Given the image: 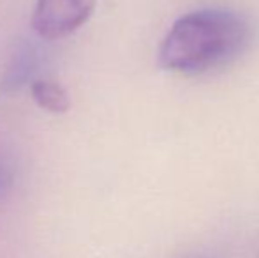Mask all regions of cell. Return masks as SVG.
Wrapping results in <instances>:
<instances>
[{"instance_id": "6da1fadb", "label": "cell", "mask_w": 259, "mask_h": 258, "mask_svg": "<svg viewBox=\"0 0 259 258\" xmlns=\"http://www.w3.org/2000/svg\"><path fill=\"white\" fill-rule=\"evenodd\" d=\"M254 28L242 13L221 7L180 16L159 48V64L185 76H198L235 62L252 41Z\"/></svg>"}, {"instance_id": "7a4b0ae2", "label": "cell", "mask_w": 259, "mask_h": 258, "mask_svg": "<svg viewBox=\"0 0 259 258\" xmlns=\"http://www.w3.org/2000/svg\"><path fill=\"white\" fill-rule=\"evenodd\" d=\"M94 9L96 0H37L32 27L46 41L64 39L83 27Z\"/></svg>"}, {"instance_id": "3957f363", "label": "cell", "mask_w": 259, "mask_h": 258, "mask_svg": "<svg viewBox=\"0 0 259 258\" xmlns=\"http://www.w3.org/2000/svg\"><path fill=\"white\" fill-rule=\"evenodd\" d=\"M30 92L34 101L50 114H65L71 108L69 94L65 89L57 82L50 80H35L30 87Z\"/></svg>"}, {"instance_id": "277c9868", "label": "cell", "mask_w": 259, "mask_h": 258, "mask_svg": "<svg viewBox=\"0 0 259 258\" xmlns=\"http://www.w3.org/2000/svg\"><path fill=\"white\" fill-rule=\"evenodd\" d=\"M13 184V172L6 163L0 159V198H4Z\"/></svg>"}, {"instance_id": "5b68a950", "label": "cell", "mask_w": 259, "mask_h": 258, "mask_svg": "<svg viewBox=\"0 0 259 258\" xmlns=\"http://www.w3.org/2000/svg\"><path fill=\"white\" fill-rule=\"evenodd\" d=\"M194 258H208V256H194Z\"/></svg>"}]
</instances>
